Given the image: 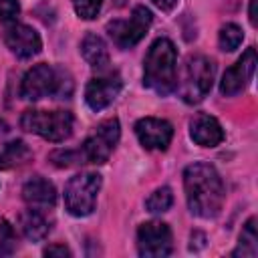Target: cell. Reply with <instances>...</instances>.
Instances as JSON below:
<instances>
[{"label":"cell","mask_w":258,"mask_h":258,"mask_svg":"<svg viewBox=\"0 0 258 258\" xmlns=\"http://www.w3.org/2000/svg\"><path fill=\"white\" fill-rule=\"evenodd\" d=\"M143 83L159 95H169L177 87V50L169 38H157L143 62Z\"/></svg>","instance_id":"obj_2"},{"label":"cell","mask_w":258,"mask_h":258,"mask_svg":"<svg viewBox=\"0 0 258 258\" xmlns=\"http://www.w3.org/2000/svg\"><path fill=\"white\" fill-rule=\"evenodd\" d=\"M151 20H153V16L145 6H135L127 20L109 22L107 32L119 48H131L145 36V32L151 26Z\"/></svg>","instance_id":"obj_8"},{"label":"cell","mask_w":258,"mask_h":258,"mask_svg":"<svg viewBox=\"0 0 258 258\" xmlns=\"http://www.w3.org/2000/svg\"><path fill=\"white\" fill-rule=\"evenodd\" d=\"M99 189H101L99 173L85 171V173L73 175L64 187V206H67L69 214H73L77 218L89 216L95 210Z\"/></svg>","instance_id":"obj_6"},{"label":"cell","mask_w":258,"mask_h":258,"mask_svg":"<svg viewBox=\"0 0 258 258\" xmlns=\"http://www.w3.org/2000/svg\"><path fill=\"white\" fill-rule=\"evenodd\" d=\"M159 10H163V12H169V10H173L175 8V4H177V0H151Z\"/></svg>","instance_id":"obj_27"},{"label":"cell","mask_w":258,"mask_h":258,"mask_svg":"<svg viewBox=\"0 0 258 258\" xmlns=\"http://www.w3.org/2000/svg\"><path fill=\"white\" fill-rule=\"evenodd\" d=\"M20 12L18 0H0V20H14Z\"/></svg>","instance_id":"obj_24"},{"label":"cell","mask_w":258,"mask_h":258,"mask_svg":"<svg viewBox=\"0 0 258 258\" xmlns=\"http://www.w3.org/2000/svg\"><path fill=\"white\" fill-rule=\"evenodd\" d=\"M216 75V64L204 54H191L183 67L181 97L185 103H200L212 89Z\"/></svg>","instance_id":"obj_5"},{"label":"cell","mask_w":258,"mask_h":258,"mask_svg":"<svg viewBox=\"0 0 258 258\" xmlns=\"http://www.w3.org/2000/svg\"><path fill=\"white\" fill-rule=\"evenodd\" d=\"M81 52H83V58L95 67V69H107L109 64V50H107V44L103 42L101 36L97 34H87L81 42Z\"/></svg>","instance_id":"obj_17"},{"label":"cell","mask_w":258,"mask_h":258,"mask_svg":"<svg viewBox=\"0 0 258 258\" xmlns=\"http://www.w3.org/2000/svg\"><path fill=\"white\" fill-rule=\"evenodd\" d=\"M4 42L18 58H30L42 48L38 32L28 24H10L4 32Z\"/></svg>","instance_id":"obj_13"},{"label":"cell","mask_w":258,"mask_h":258,"mask_svg":"<svg viewBox=\"0 0 258 258\" xmlns=\"http://www.w3.org/2000/svg\"><path fill=\"white\" fill-rule=\"evenodd\" d=\"M44 256H71V250L64 244H52L44 248Z\"/></svg>","instance_id":"obj_26"},{"label":"cell","mask_w":258,"mask_h":258,"mask_svg":"<svg viewBox=\"0 0 258 258\" xmlns=\"http://www.w3.org/2000/svg\"><path fill=\"white\" fill-rule=\"evenodd\" d=\"M183 187L187 208L198 218H216L224 206V181L214 165L198 161L185 167Z\"/></svg>","instance_id":"obj_1"},{"label":"cell","mask_w":258,"mask_h":258,"mask_svg":"<svg viewBox=\"0 0 258 258\" xmlns=\"http://www.w3.org/2000/svg\"><path fill=\"white\" fill-rule=\"evenodd\" d=\"M171 230L163 222H145L137 230V252L145 258H161L171 254Z\"/></svg>","instance_id":"obj_9"},{"label":"cell","mask_w":258,"mask_h":258,"mask_svg":"<svg viewBox=\"0 0 258 258\" xmlns=\"http://www.w3.org/2000/svg\"><path fill=\"white\" fill-rule=\"evenodd\" d=\"M101 4H103V0H73L77 16L83 20H93L99 14Z\"/></svg>","instance_id":"obj_23"},{"label":"cell","mask_w":258,"mask_h":258,"mask_svg":"<svg viewBox=\"0 0 258 258\" xmlns=\"http://www.w3.org/2000/svg\"><path fill=\"white\" fill-rule=\"evenodd\" d=\"M254 69H256V50L246 48L244 54L224 73L222 83H220V93L224 97H234V95L242 93L246 89V85L250 83Z\"/></svg>","instance_id":"obj_10"},{"label":"cell","mask_w":258,"mask_h":258,"mask_svg":"<svg viewBox=\"0 0 258 258\" xmlns=\"http://www.w3.org/2000/svg\"><path fill=\"white\" fill-rule=\"evenodd\" d=\"M171 204H173V194H171V189L165 187V185H163V187H157V189L147 198V202H145L147 210L153 212V214L167 212V210L171 208Z\"/></svg>","instance_id":"obj_21"},{"label":"cell","mask_w":258,"mask_h":258,"mask_svg":"<svg viewBox=\"0 0 258 258\" xmlns=\"http://www.w3.org/2000/svg\"><path fill=\"white\" fill-rule=\"evenodd\" d=\"M12 240H14V230H12L10 222L0 216V250H4L6 246H10Z\"/></svg>","instance_id":"obj_25"},{"label":"cell","mask_w":258,"mask_h":258,"mask_svg":"<svg viewBox=\"0 0 258 258\" xmlns=\"http://www.w3.org/2000/svg\"><path fill=\"white\" fill-rule=\"evenodd\" d=\"M20 127L28 133L40 135L46 141L60 143L73 133V115L69 111H40L28 109L20 117Z\"/></svg>","instance_id":"obj_4"},{"label":"cell","mask_w":258,"mask_h":258,"mask_svg":"<svg viewBox=\"0 0 258 258\" xmlns=\"http://www.w3.org/2000/svg\"><path fill=\"white\" fill-rule=\"evenodd\" d=\"M30 157H32V151H30V147H28L24 141H20V139L10 141V143H6V145L2 147V151H0V169L20 167V165H24Z\"/></svg>","instance_id":"obj_18"},{"label":"cell","mask_w":258,"mask_h":258,"mask_svg":"<svg viewBox=\"0 0 258 258\" xmlns=\"http://www.w3.org/2000/svg\"><path fill=\"white\" fill-rule=\"evenodd\" d=\"M242 38H244V32L238 24L234 22H228L220 28V34H218V42H220V48L226 50V52H232L236 50L240 44H242Z\"/></svg>","instance_id":"obj_20"},{"label":"cell","mask_w":258,"mask_h":258,"mask_svg":"<svg viewBox=\"0 0 258 258\" xmlns=\"http://www.w3.org/2000/svg\"><path fill=\"white\" fill-rule=\"evenodd\" d=\"M22 200L28 204V208L48 210L56 204V189L48 179L36 175L22 185Z\"/></svg>","instance_id":"obj_15"},{"label":"cell","mask_w":258,"mask_h":258,"mask_svg":"<svg viewBox=\"0 0 258 258\" xmlns=\"http://www.w3.org/2000/svg\"><path fill=\"white\" fill-rule=\"evenodd\" d=\"M250 22L256 24V0H250Z\"/></svg>","instance_id":"obj_28"},{"label":"cell","mask_w":258,"mask_h":258,"mask_svg":"<svg viewBox=\"0 0 258 258\" xmlns=\"http://www.w3.org/2000/svg\"><path fill=\"white\" fill-rule=\"evenodd\" d=\"M121 89H123L121 77L117 73H107V75L95 77L87 83L85 101L93 111H101L115 101V97L121 93Z\"/></svg>","instance_id":"obj_11"},{"label":"cell","mask_w":258,"mask_h":258,"mask_svg":"<svg viewBox=\"0 0 258 258\" xmlns=\"http://www.w3.org/2000/svg\"><path fill=\"white\" fill-rule=\"evenodd\" d=\"M189 135L202 147H216L224 141V129L220 121L206 113H198L189 121Z\"/></svg>","instance_id":"obj_14"},{"label":"cell","mask_w":258,"mask_h":258,"mask_svg":"<svg viewBox=\"0 0 258 258\" xmlns=\"http://www.w3.org/2000/svg\"><path fill=\"white\" fill-rule=\"evenodd\" d=\"M258 254V236H256V218H250L240 234L238 248L232 252V256H242V258H254Z\"/></svg>","instance_id":"obj_19"},{"label":"cell","mask_w":258,"mask_h":258,"mask_svg":"<svg viewBox=\"0 0 258 258\" xmlns=\"http://www.w3.org/2000/svg\"><path fill=\"white\" fill-rule=\"evenodd\" d=\"M20 228H22V234L32 240V242H40L46 238L48 230H50V224L48 220L44 218L42 210H36V208H30L26 210L22 216H20Z\"/></svg>","instance_id":"obj_16"},{"label":"cell","mask_w":258,"mask_h":258,"mask_svg":"<svg viewBox=\"0 0 258 258\" xmlns=\"http://www.w3.org/2000/svg\"><path fill=\"white\" fill-rule=\"evenodd\" d=\"M67 87H73V81L69 77L67 71L62 69H54L50 64H36L32 67L24 77H22V83H20V97L26 99V101H38L42 97H48V95H71Z\"/></svg>","instance_id":"obj_3"},{"label":"cell","mask_w":258,"mask_h":258,"mask_svg":"<svg viewBox=\"0 0 258 258\" xmlns=\"http://www.w3.org/2000/svg\"><path fill=\"white\" fill-rule=\"evenodd\" d=\"M135 135L139 139V143L145 149H155V151H163L167 149V145L171 143L173 137V127L169 121L165 119H157V117H143L135 123Z\"/></svg>","instance_id":"obj_12"},{"label":"cell","mask_w":258,"mask_h":258,"mask_svg":"<svg viewBox=\"0 0 258 258\" xmlns=\"http://www.w3.org/2000/svg\"><path fill=\"white\" fill-rule=\"evenodd\" d=\"M119 135H121V127L115 117L101 121L81 147L85 163H105L111 157L119 141Z\"/></svg>","instance_id":"obj_7"},{"label":"cell","mask_w":258,"mask_h":258,"mask_svg":"<svg viewBox=\"0 0 258 258\" xmlns=\"http://www.w3.org/2000/svg\"><path fill=\"white\" fill-rule=\"evenodd\" d=\"M50 161L58 167H69V165H77V163H85V157H83V151L77 149H58L54 153H50Z\"/></svg>","instance_id":"obj_22"}]
</instances>
